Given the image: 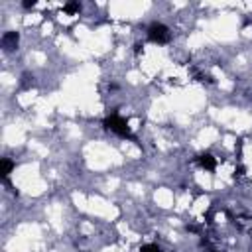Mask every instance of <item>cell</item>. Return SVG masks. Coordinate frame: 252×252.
<instances>
[{"label":"cell","mask_w":252,"mask_h":252,"mask_svg":"<svg viewBox=\"0 0 252 252\" xmlns=\"http://www.w3.org/2000/svg\"><path fill=\"white\" fill-rule=\"evenodd\" d=\"M148 37H150L154 43L163 45V43H167V41L171 39V32H169V28L163 26V24H152L150 30H148Z\"/></svg>","instance_id":"1"},{"label":"cell","mask_w":252,"mask_h":252,"mask_svg":"<svg viewBox=\"0 0 252 252\" xmlns=\"http://www.w3.org/2000/svg\"><path fill=\"white\" fill-rule=\"evenodd\" d=\"M104 126H106L110 132H114V134H118V136H122V138H130V136H132V134H130V128H128V124H126V120L120 118V116H110V118H106V120H104Z\"/></svg>","instance_id":"2"},{"label":"cell","mask_w":252,"mask_h":252,"mask_svg":"<svg viewBox=\"0 0 252 252\" xmlns=\"http://www.w3.org/2000/svg\"><path fill=\"white\" fill-rule=\"evenodd\" d=\"M16 45H18V33L16 32H6L2 35V47H4V51H12Z\"/></svg>","instance_id":"3"},{"label":"cell","mask_w":252,"mask_h":252,"mask_svg":"<svg viewBox=\"0 0 252 252\" xmlns=\"http://www.w3.org/2000/svg\"><path fill=\"white\" fill-rule=\"evenodd\" d=\"M199 163H201V167H205V169H215L217 159H215L211 154H203V156L199 158Z\"/></svg>","instance_id":"4"},{"label":"cell","mask_w":252,"mask_h":252,"mask_svg":"<svg viewBox=\"0 0 252 252\" xmlns=\"http://www.w3.org/2000/svg\"><path fill=\"white\" fill-rule=\"evenodd\" d=\"M140 252H161V248L158 244H146V246H142Z\"/></svg>","instance_id":"5"},{"label":"cell","mask_w":252,"mask_h":252,"mask_svg":"<svg viewBox=\"0 0 252 252\" xmlns=\"http://www.w3.org/2000/svg\"><path fill=\"white\" fill-rule=\"evenodd\" d=\"M10 169H12V161H8V159H2V175H4V177L10 173Z\"/></svg>","instance_id":"6"},{"label":"cell","mask_w":252,"mask_h":252,"mask_svg":"<svg viewBox=\"0 0 252 252\" xmlns=\"http://www.w3.org/2000/svg\"><path fill=\"white\" fill-rule=\"evenodd\" d=\"M209 252H222V250H219V248H209Z\"/></svg>","instance_id":"7"}]
</instances>
